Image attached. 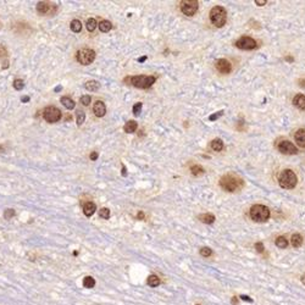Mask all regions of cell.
<instances>
[{
	"instance_id": "27",
	"label": "cell",
	"mask_w": 305,
	"mask_h": 305,
	"mask_svg": "<svg viewBox=\"0 0 305 305\" xmlns=\"http://www.w3.org/2000/svg\"><path fill=\"white\" fill-rule=\"evenodd\" d=\"M276 245H277L278 248H281V249H284V248H287V245H288V240L286 239V237L279 236V237L276 238Z\"/></svg>"
},
{
	"instance_id": "20",
	"label": "cell",
	"mask_w": 305,
	"mask_h": 305,
	"mask_svg": "<svg viewBox=\"0 0 305 305\" xmlns=\"http://www.w3.org/2000/svg\"><path fill=\"white\" fill-rule=\"evenodd\" d=\"M60 102H61V104H62L66 109H68V110H72V109H74V106H76V102H73L71 98H68V97H62Z\"/></svg>"
},
{
	"instance_id": "23",
	"label": "cell",
	"mask_w": 305,
	"mask_h": 305,
	"mask_svg": "<svg viewBox=\"0 0 305 305\" xmlns=\"http://www.w3.org/2000/svg\"><path fill=\"white\" fill-rule=\"evenodd\" d=\"M148 284L150 286V287H158L159 284H160V278L156 276V275H150L149 277H148Z\"/></svg>"
},
{
	"instance_id": "21",
	"label": "cell",
	"mask_w": 305,
	"mask_h": 305,
	"mask_svg": "<svg viewBox=\"0 0 305 305\" xmlns=\"http://www.w3.org/2000/svg\"><path fill=\"white\" fill-rule=\"evenodd\" d=\"M99 87H100V84L97 81H88L86 83V89L89 92H97L99 89Z\"/></svg>"
},
{
	"instance_id": "5",
	"label": "cell",
	"mask_w": 305,
	"mask_h": 305,
	"mask_svg": "<svg viewBox=\"0 0 305 305\" xmlns=\"http://www.w3.org/2000/svg\"><path fill=\"white\" fill-rule=\"evenodd\" d=\"M156 78L154 76H133L130 78V82L133 87L140 88V89H146L151 87L155 83Z\"/></svg>"
},
{
	"instance_id": "8",
	"label": "cell",
	"mask_w": 305,
	"mask_h": 305,
	"mask_svg": "<svg viewBox=\"0 0 305 305\" xmlns=\"http://www.w3.org/2000/svg\"><path fill=\"white\" fill-rule=\"evenodd\" d=\"M199 7V2L197 0H183L181 1V11L186 16H193Z\"/></svg>"
},
{
	"instance_id": "37",
	"label": "cell",
	"mask_w": 305,
	"mask_h": 305,
	"mask_svg": "<svg viewBox=\"0 0 305 305\" xmlns=\"http://www.w3.org/2000/svg\"><path fill=\"white\" fill-rule=\"evenodd\" d=\"M255 249H256V251L258 253H264V244L261 243V242H258L256 244H255Z\"/></svg>"
},
{
	"instance_id": "13",
	"label": "cell",
	"mask_w": 305,
	"mask_h": 305,
	"mask_svg": "<svg viewBox=\"0 0 305 305\" xmlns=\"http://www.w3.org/2000/svg\"><path fill=\"white\" fill-rule=\"evenodd\" d=\"M93 111H94V114H95L97 117H102L105 115V112H106V106H105V104L102 102L98 100V102H94Z\"/></svg>"
},
{
	"instance_id": "49",
	"label": "cell",
	"mask_w": 305,
	"mask_h": 305,
	"mask_svg": "<svg viewBox=\"0 0 305 305\" xmlns=\"http://www.w3.org/2000/svg\"><path fill=\"white\" fill-rule=\"evenodd\" d=\"M61 89H62V87H61V86H58V87L55 88V92H60Z\"/></svg>"
},
{
	"instance_id": "19",
	"label": "cell",
	"mask_w": 305,
	"mask_h": 305,
	"mask_svg": "<svg viewBox=\"0 0 305 305\" xmlns=\"http://www.w3.org/2000/svg\"><path fill=\"white\" fill-rule=\"evenodd\" d=\"M291 243H292V245H293L294 248H299V247H302V244H303V237H302L299 233H294V235L292 236Z\"/></svg>"
},
{
	"instance_id": "40",
	"label": "cell",
	"mask_w": 305,
	"mask_h": 305,
	"mask_svg": "<svg viewBox=\"0 0 305 305\" xmlns=\"http://www.w3.org/2000/svg\"><path fill=\"white\" fill-rule=\"evenodd\" d=\"M242 300H245V302H249V303H253V299L250 298V297H248V295H240L239 297Z\"/></svg>"
},
{
	"instance_id": "41",
	"label": "cell",
	"mask_w": 305,
	"mask_h": 305,
	"mask_svg": "<svg viewBox=\"0 0 305 305\" xmlns=\"http://www.w3.org/2000/svg\"><path fill=\"white\" fill-rule=\"evenodd\" d=\"M255 4L259 5V6H263V5L266 4V1H265V0H255Z\"/></svg>"
},
{
	"instance_id": "47",
	"label": "cell",
	"mask_w": 305,
	"mask_h": 305,
	"mask_svg": "<svg viewBox=\"0 0 305 305\" xmlns=\"http://www.w3.org/2000/svg\"><path fill=\"white\" fill-rule=\"evenodd\" d=\"M238 303V299H237V297H233V299H232V304L233 305H236Z\"/></svg>"
},
{
	"instance_id": "10",
	"label": "cell",
	"mask_w": 305,
	"mask_h": 305,
	"mask_svg": "<svg viewBox=\"0 0 305 305\" xmlns=\"http://www.w3.org/2000/svg\"><path fill=\"white\" fill-rule=\"evenodd\" d=\"M37 11L40 15H53L56 11V5L49 1H39L37 4Z\"/></svg>"
},
{
	"instance_id": "42",
	"label": "cell",
	"mask_w": 305,
	"mask_h": 305,
	"mask_svg": "<svg viewBox=\"0 0 305 305\" xmlns=\"http://www.w3.org/2000/svg\"><path fill=\"white\" fill-rule=\"evenodd\" d=\"M4 55H6V51H5V49H4V48H1V46H0V58H1V56H4Z\"/></svg>"
},
{
	"instance_id": "12",
	"label": "cell",
	"mask_w": 305,
	"mask_h": 305,
	"mask_svg": "<svg viewBox=\"0 0 305 305\" xmlns=\"http://www.w3.org/2000/svg\"><path fill=\"white\" fill-rule=\"evenodd\" d=\"M215 67L217 68L219 72L223 73V74H227L232 71V65L228 60L226 59H219L216 62H215Z\"/></svg>"
},
{
	"instance_id": "3",
	"label": "cell",
	"mask_w": 305,
	"mask_h": 305,
	"mask_svg": "<svg viewBox=\"0 0 305 305\" xmlns=\"http://www.w3.org/2000/svg\"><path fill=\"white\" fill-rule=\"evenodd\" d=\"M210 20L214 26L222 27L227 21V11L222 6H214L210 11Z\"/></svg>"
},
{
	"instance_id": "18",
	"label": "cell",
	"mask_w": 305,
	"mask_h": 305,
	"mask_svg": "<svg viewBox=\"0 0 305 305\" xmlns=\"http://www.w3.org/2000/svg\"><path fill=\"white\" fill-rule=\"evenodd\" d=\"M198 219H199L203 223H207V225L215 222V216H214L212 214H202V215H199Z\"/></svg>"
},
{
	"instance_id": "36",
	"label": "cell",
	"mask_w": 305,
	"mask_h": 305,
	"mask_svg": "<svg viewBox=\"0 0 305 305\" xmlns=\"http://www.w3.org/2000/svg\"><path fill=\"white\" fill-rule=\"evenodd\" d=\"M142 106H143V104H142V102H137L136 105L133 106V115H134V116H138V115L140 114V111H142Z\"/></svg>"
},
{
	"instance_id": "28",
	"label": "cell",
	"mask_w": 305,
	"mask_h": 305,
	"mask_svg": "<svg viewBox=\"0 0 305 305\" xmlns=\"http://www.w3.org/2000/svg\"><path fill=\"white\" fill-rule=\"evenodd\" d=\"M76 117H77V125H78V126L83 125V122H84V120H86V114H84V111H83V110H77V111H76Z\"/></svg>"
},
{
	"instance_id": "32",
	"label": "cell",
	"mask_w": 305,
	"mask_h": 305,
	"mask_svg": "<svg viewBox=\"0 0 305 305\" xmlns=\"http://www.w3.org/2000/svg\"><path fill=\"white\" fill-rule=\"evenodd\" d=\"M12 86H14V88H15L16 90H21V89L25 87V83H23L22 79H15L14 83H12Z\"/></svg>"
},
{
	"instance_id": "33",
	"label": "cell",
	"mask_w": 305,
	"mask_h": 305,
	"mask_svg": "<svg viewBox=\"0 0 305 305\" xmlns=\"http://www.w3.org/2000/svg\"><path fill=\"white\" fill-rule=\"evenodd\" d=\"M211 254H212V250L210 248H207V247H204V248L200 249V255L204 256V258H209Z\"/></svg>"
},
{
	"instance_id": "45",
	"label": "cell",
	"mask_w": 305,
	"mask_h": 305,
	"mask_svg": "<svg viewBox=\"0 0 305 305\" xmlns=\"http://www.w3.org/2000/svg\"><path fill=\"white\" fill-rule=\"evenodd\" d=\"M137 217H138V219H140V220H143V219H144V214H143V212L140 211V212H138V215H137Z\"/></svg>"
},
{
	"instance_id": "30",
	"label": "cell",
	"mask_w": 305,
	"mask_h": 305,
	"mask_svg": "<svg viewBox=\"0 0 305 305\" xmlns=\"http://www.w3.org/2000/svg\"><path fill=\"white\" fill-rule=\"evenodd\" d=\"M191 171H192V173H193L194 176H200V175H203L204 173V169L202 166H199V165H193V166L191 167Z\"/></svg>"
},
{
	"instance_id": "1",
	"label": "cell",
	"mask_w": 305,
	"mask_h": 305,
	"mask_svg": "<svg viewBox=\"0 0 305 305\" xmlns=\"http://www.w3.org/2000/svg\"><path fill=\"white\" fill-rule=\"evenodd\" d=\"M220 186L226 192H236L243 187V179L235 175H226L220 179Z\"/></svg>"
},
{
	"instance_id": "46",
	"label": "cell",
	"mask_w": 305,
	"mask_h": 305,
	"mask_svg": "<svg viewBox=\"0 0 305 305\" xmlns=\"http://www.w3.org/2000/svg\"><path fill=\"white\" fill-rule=\"evenodd\" d=\"M21 102H30V97H23V98L21 99Z\"/></svg>"
},
{
	"instance_id": "17",
	"label": "cell",
	"mask_w": 305,
	"mask_h": 305,
	"mask_svg": "<svg viewBox=\"0 0 305 305\" xmlns=\"http://www.w3.org/2000/svg\"><path fill=\"white\" fill-rule=\"evenodd\" d=\"M137 128H138V123H137L136 121H133V120L126 122V125L123 127V130H125L126 133H133V132H136Z\"/></svg>"
},
{
	"instance_id": "39",
	"label": "cell",
	"mask_w": 305,
	"mask_h": 305,
	"mask_svg": "<svg viewBox=\"0 0 305 305\" xmlns=\"http://www.w3.org/2000/svg\"><path fill=\"white\" fill-rule=\"evenodd\" d=\"M98 156H99V155H98V153H97V151H92V153H90V155H89V158H90V160H92V161H95V160L98 159Z\"/></svg>"
},
{
	"instance_id": "15",
	"label": "cell",
	"mask_w": 305,
	"mask_h": 305,
	"mask_svg": "<svg viewBox=\"0 0 305 305\" xmlns=\"http://www.w3.org/2000/svg\"><path fill=\"white\" fill-rule=\"evenodd\" d=\"M293 104L295 107L300 109V110H305V95L304 94H297L293 98Z\"/></svg>"
},
{
	"instance_id": "50",
	"label": "cell",
	"mask_w": 305,
	"mask_h": 305,
	"mask_svg": "<svg viewBox=\"0 0 305 305\" xmlns=\"http://www.w3.org/2000/svg\"><path fill=\"white\" fill-rule=\"evenodd\" d=\"M302 282H303V284H305V273L302 276Z\"/></svg>"
},
{
	"instance_id": "16",
	"label": "cell",
	"mask_w": 305,
	"mask_h": 305,
	"mask_svg": "<svg viewBox=\"0 0 305 305\" xmlns=\"http://www.w3.org/2000/svg\"><path fill=\"white\" fill-rule=\"evenodd\" d=\"M95 209H97V206H95V204L92 203V202H87V203L83 205V212H84V215L86 216H92L94 212H95Z\"/></svg>"
},
{
	"instance_id": "34",
	"label": "cell",
	"mask_w": 305,
	"mask_h": 305,
	"mask_svg": "<svg viewBox=\"0 0 305 305\" xmlns=\"http://www.w3.org/2000/svg\"><path fill=\"white\" fill-rule=\"evenodd\" d=\"M14 216H15V210H14V209H6V210H5V212H4V217H5L6 220L12 219Z\"/></svg>"
},
{
	"instance_id": "43",
	"label": "cell",
	"mask_w": 305,
	"mask_h": 305,
	"mask_svg": "<svg viewBox=\"0 0 305 305\" xmlns=\"http://www.w3.org/2000/svg\"><path fill=\"white\" fill-rule=\"evenodd\" d=\"M122 176H127V170L125 165H122Z\"/></svg>"
},
{
	"instance_id": "2",
	"label": "cell",
	"mask_w": 305,
	"mask_h": 305,
	"mask_svg": "<svg viewBox=\"0 0 305 305\" xmlns=\"http://www.w3.org/2000/svg\"><path fill=\"white\" fill-rule=\"evenodd\" d=\"M250 217L255 222H265L270 219V210L267 206L261 204L253 205L250 209Z\"/></svg>"
},
{
	"instance_id": "4",
	"label": "cell",
	"mask_w": 305,
	"mask_h": 305,
	"mask_svg": "<svg viewBox=\"0 0 305 305\" xmlns=\"http://www.w3.org/2000/svg\"><path fill=\"white\" fill-rule=\"evenodd\" d=\"M278 182H279V186L282 188H284V189H293L297 186V183H298V178H297V175L292 170H284L279 175Z\"/></svg>"
},
{
	"instance_id": "14",
	"label": "cell",
	"mask_w": 305,
	"mask_h": 305,
	"mask_svg": "<svg viewBox=\"0 0 305 305\" xmlns=\"http://www.w3.org/2000/svg\"><path fill=\"white\" fill-rule=\"evenodd\" d=\"M294 138H295V142L297 144L300 146V148H305V130L304 128H300L295 132L294 134Z\"/></svg>"
},
{
	"instance_id": "11",
	"label": "cell",
	"mask_w": 305,
	"mask_h": 305,
	"mask_svg": "<svg viewBox=\"0 0 305 305\" xmlns=\"http://www.w3.org/2000/svg\"><path fill=\"white\" fill-rule=\"evenodd\" d=\"M278 150L282 153V154H286V155H294L298 153L295 145L293 143H291L289 140H282L278 143Z\"/></svg>"
},
{
	"instance_id": "25",
	"label": "cell",
	"mask_w": 305,
	"mask_h": 305,
	"mask_svg": "<svg viewBox=\"0 0 305 305\" xmlns=\"http://www.w3.org/2000/svg\"><path fill=\"white\" fill-rule=\"evenodd\" d=\"M70 27H71V30H72L74 33H78V32L82 31V23H81L79 20H73V21H71Z\"/></svg>"
},
{
	"instance_id": "35",
	"label": "cell",
	"mask_w": 305,
	"mask_h": 305,
	"mask_svg": "<svg viewBox=\"0 0 305 305\" xmlns=\"http://www.w3.org/2000/svg\"><path fill=\"white\" fill-rule=\"evenodd\" d=\"M92 102V98L89 97V95H83V97H81V104L82 105H84V106H88L89 104Z\"/></svg>"
},
{
	"instance_id": "7",
	"label": "cell",
	"mask_w": 305,
	"mask_h": 305,
	"mask_svg": "<svg viewBox=\"0 0 305 305\" xmlns=\"http://www.w3.org/2000/svg\"><path fill=\"white\" fill-rule=\"evenodd\" d=\"M95 59V51L92 49H81L77 53V61L82 65H89Z\"/></svg>"
},
{
	"instance_id": "26",
	"label": "cell",
	"mask_w": 305,
	"mask_h": 305,
	"mask_svg": "<svg viewBox=\"0 0 305 305\" xmlns=\"http://www.w3.org/2000/svg\"><path fill=\"white\" fill-rule=\"evenodd\" d=\"M95 286V279L90 276H87L83 278V287L84 288H93Z\"/></svg>"
},
{
	"instance_id": "24",
	"label": "cell",
	"mask_w": 305,
	"mask_h": 305,
	"mask_svg": "<svg viewBox=\"0 0 305 305\" xmlns=\"http://www.w3.org/2000/svg\"><path fill=\"white\" fill-rule=\"evenodd\" d=\"M111 28H112V25H111L110 21H107V20H102V21H100V23H99V30H100L102 32H109Z\"/></svg>"
},
{
	"instance_id": "9",
	"label": "cell",
	"mask_w": 305,
	"mask_h": 305,
	"mask_svg": "<svg viewBox=\"0 0 305 305\" xmlns=\"http://www.w3.org/2000/svg\"><path fill=\"white\" fill-rule=\"evenodd\" d=\"M236 46L242 50H253L258 46L256 40L250 37H242L236 42Z\"/></svg>"
},
{
	"instance_id": "22",
	"label": "cell",
	"mask_w": 305,
	"mask_h": 305,
	"mask_svg": "<svg viewBox=\"0 0 305 305\" xmlns=\"http://www.w3.org/2000/svg\"><path fill=\"white\" fill-rule=\"evenodd\" d=\"M211 149L214 151H221L223 149V142L221 139H214L211 142Z\"/></svg>"
},
{
	"instance_id": "29",
	"label": "cell",
	"mask_w": 305,
	"mask_h": 305,
	"mask_svg": "<svg viewBox=\"0 0 305 305\" xmlns=\"http://www.w3.org/2000/svg\"><path fill=\"white\" fill-rule=\"evenodd\" d=\"M86 26H87V30H88L89 32H93V31L95 30V27H97V21H95L94 18H88Z\"/></svg>"
},
{
	"instance_id": "48",
	"label": "cell",
	"mask_w": 305,
	"mask_h": 305,
	"mask_svg": "<svg viewBox=\"0 0 305 305\" xmlns=\"http://www.w3.org/2000/svg\"><path fill=\"white\" fill-rule=\"evenodd\" d=\"M145 60H146V56H143V58H140V59H138V61H139V62H144Z\"/></svg>"
},
{
	"instance_id": "51",
	"label": "cell",
	"mask_w": 305,
	"mask_h": 305,
	"mask_svg": "<svg viewBox=\"0 0 305 305\" xmlns=\"http://www.w3.org/2000/svg\"><path fill=\"white\" fill-rule=\"evenodd\" d=\"M287 60H288V61H293V58L289 56V58H287Z\"/></svg>"
},
{
	"instance_id": "44",
	"label": "cell",
	"mask_w": 305,
	"mask_h": 305,
	"mask_svg": "<svg viewBox=\"0 0 305 305\" xmlns=\"http://www.w3.org/2000/svg\"><path fill=\"white\" fill-rule=\"evenodd\" d=\"M299 86L305 88V79H299Z\"/></svg>"
},
{
	"instance_id": "31",
	"label": "cell",
	"mask_w": 305,
	"mask_h": 305,
	"mask_svg": "<svg viewBox=\"0 0 305 305\" xmlns=\"http://www.w3.org/2000/svg\"><path fill=\"white\" fill-rule=\"evenodd\" d=\"M99 216L102 219H104V220H107L110 217V210L107 207H102V209H100V211H99Z\"/></svg>"
},
{
	"instance_id": "38",
	"label": "cell",
	"mask_w": 305,
	"mask_h": 305,
	"mask_svg": "<svg viewBox=\"0 0 305 305\" xmlns=\"http://www.w3.org/2000/svg\"><path fill=\"white\" fill-rule=\"evenodd\" d=\"M221 115H222V111H219V112H216V114L211 115V116L209 117V120H210V121H215V120H216V118H219Z\"/></svg>"
},
{
	"instance_id": "6",
	"label": "cell",
	"mask_w": 305,
	"mask_h": 305,
	"mask_svg": "<svg viewBox=\"0 0 305 305\" xmlns=\"http://www.w3.org/2000/svg\"><path fill=\"white\" fill-rule=\"evenodd\" d=\"M43 117L49 123H55L61 118V111L55 106H48L43 110Z\"/></svg>"
}]
</instances>
